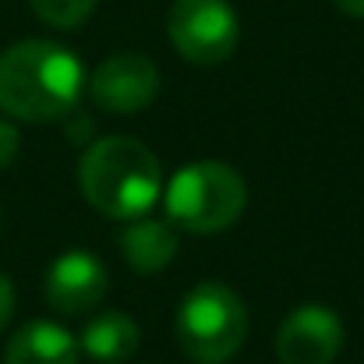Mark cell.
<instances>
[{"label":"cell","mask_w":364,"mask_h":364,"mask_svg":"<svg viewBox=\"0 0 364 364\" xmlns=\"http://www.w3.org/2000/svg\"><path fill=\"white\" fill-rule=\"evenodd\" d=\"M343 347V322L322 304H301L276 333V354L283 364H333Z\"/></svg>","instance_id":"52a82bcc"},{"label":"cell","mask_w":364,"mask_h":364,"mask_svg":"<svg viewBox=\"0 0 364 364\" xmlns=\"http://www.w3.org/2000/svg\"><path fill=\"white\" fill-rule=\"evenodd\" d=\"M18 149H21V134H18V127L7 124V121H0V170H7V166L14 163Z\"/></svg>","instance_id":"4fadbf2b"},{"label":"cell","mask_w":364,"mask_h":364,"mask_svg":"<svg viewBox=\"0 0 364 364\" xmlns=\"http://www.w3.org/2000/svg\"><path fill=\"white\" fill-rule=\"evenodd\" d=\"M141 336H138V326L121 315V311H107L100 318H92L82 333V350L100 364H124L134 358Z\"/></svg>","instance_id":"8fae6325"},{"label":"cell","mask_w":364,"mask_h":364,"mask_svg":"<svg viewBox=\"0 0 364 364\" xmlns=\"http://www.w3.org/2000/svg\"><path fill=\"white\" fill-rule=\"evenodd\" d=\"M247 336V308L223 283H198L184 294L177 311L181 350L198 364H223Z\"/></svg>","instance_id":"277c9868"},{"label":"cell","mask_w":364,"mask_h":364,"mask_svg":"<svg viewBox=\"0 0 364 364\" xmlns=\"http://www.w3.org/2000/svg\"><path fill=\"white\" fill-rule=\"evenodd\" d=\"M247 188L241 173L216 159H198L173 173L166 188V220L191 234H220L241 220Z\"/></svg>","instance_id":"3957f363"},{"label":"cell","mask_w":364,"mask_h":364,"mask_svg":"<svg viewBox=\"0 0 364 364\" xmlns=\"http://www.w3.org/2000/svg\"><path fill=\"white\" fill-rule=\"evenodd\" d=\"M110 290L107 265L89 251H68L46 269V301L64 315L96 308Z\"/></svg>","instance_id":"ba28073f"},{"label":"cell","mask_w":364,"mask_h":364,"mask_svg":"<svg viewBox=\"0 0 364 364\" xmlns=\"http://www.w3.org/2000/svg\"><path fill=\"white\" fill-rule=\"evenodd\" d=\"M4 364H78V340L64 326L28 322L11 336Z\"/></svg>","instance_id":"9c48e42d"},{"label":"cell","mask_w":364,"mask_h":364,"mask_svg":"<svg viewBox=\"0 0 364 364\" xmlns=\"http://www.w3.org/2000/svg\"><path fill=\"white\" fill-rule=\"evenodd\" d=\"M82 195L107 220H138L145 216L159 191L163 173L156 156L134 138H103L78 163Z\"/></svg>","instance_id":"7a4b0ae2"},{"label":"cell","mask_w":364,"mask_h":364,"mask_svg":"<svg viewBox=\"0 0 364 364\" xmlns=\"http://www.w3.org/2000/svg\"><path fill=\"white\" fill-rule=\"evenodd\" d=\"M343 14H354V18H364V0H333Z\"/></svg>","instance_id":"9a60e30c"},{"label":"cell","mask_w":364,"mask_h":364,"mask_svg":"<svg viewBox=\"0 0 364 364\" xmlns=\"http://www.w3.org/2000/svg\"><path fill=\"white\" fill-rule=\"evenodd\" d=\"M11 315H14V287H11V279L0 272V333L7 329Z\"/></svg>","instance_id":"5bb4252c"},{"label":"cell","mask_w":364,"mask_h":364,"mask_svg":"<svg viewBox=\"0 0 364 364\" xmlns=\"http://www.w3.org/2000/svg\"><path fill=\"white\" fill-rule=\"evenodd\" d=\"M89 96L107 114H141L159 96V71L145 53H117L96 68Z\"/></svg>","instance_id":"8992f818"},{"label":"cell","mask_w":364,"mask_h":364,"mask_svg":"<svg viewBox=\"0 0 364 364\" xmlns=\"http://www.w3.org/2000/svg\"><path fill=\"white\" fill-rule=\"evenodd\" d=\"M28 4L53 28H78L96 11V0H28Z\"/></svg>","instance_id":"7c38bea8"},{"label":"cell","mask_w":364,"mask_h":364,"mask_svg":"<svg viewBox=\"0 0 364 364\" xmlns=\"http://www.w3.org/2000/svg\"><path fill=\"white\" fill-rule=\"evenodd\" d=\"M121 247L131 269H138V272H159L177 255V230H173L170 220H152L145 213L138 220H127Z\"/></svg>","instance_id":"30bf717a"},{"label":"cell","mask_w":364,"mask_h":364,"mask_svg":"<svg viewBox=\"0 0 364 364\" xmlns=\"http://www.w3.org/2000/svg\"><path fill=\"white\" fill-rule=\"evenodd\" d=\"M85 89L82 60L50 39H25L0 53V110L28 124L68 117Z\"/></svg>","instance_id":"6da1fadb"},{"label":"cell","mask_w":364,"mask_h":364,"mask_svg":"<svg viewBox=\"0 0 364 364\" xmlns=\"http://www.w3.org/2000/svg\"><path fill=\"white\" fill-rule=\"evenodd\" d=\"M166 32L177 53L198 68L223 64L241 39V21L227 0H173Z\"/></svg>","instance_id":"5b68a950"}]
</instances>
